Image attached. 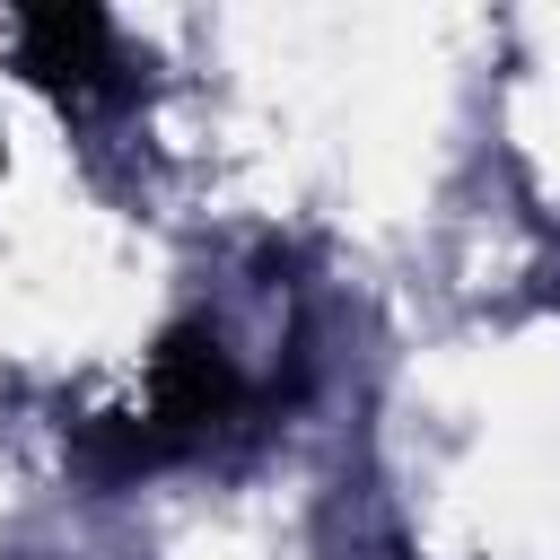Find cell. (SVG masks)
<instances>
[{"label":"cell","mask_w":560,"mask_h":560,"mask_svg":"<svg viewBox=\"0 0 560 560\" xmlns=\"http://www.w3.org/2000/svg\"><path fill=\"white\" fill-rule=\"evenodd\" d=\"M254 411V385L236 368V350L210 332V324H175L149 359V385L131 411H96L79 429V464L96 481H131V472H158V464H184L201 455L210 438H228L236 420Z\"/></svg>","instance_id":"1"},{"label":"cell","mask_w":560,"mask_h":560,"mask_svg":"<svg viewBox=\"0 0 560 560\" xmlns=\"http://www.w3.org/2000/svg\"><path fill=\"white\" fill-rule=\"evenodd\" d=\"M18 52L61 96H88V88H114L122 79V44H114V26L96 9H26L18 18Z\"/></svg>","instance_id":"2"},{"label":"cell","mask_w":560,"mask_h":560,"mask_svg":"<svg viewBox=\"0 0 560 560\" xmlns=\"http://www.w3.org/2000/svg\"><path fill=\"white\" fill-rule=\"evenodd\" d=\"M551 298H560V280H551Z\"/></svg>","instance_id":"3"}]
</instances>
